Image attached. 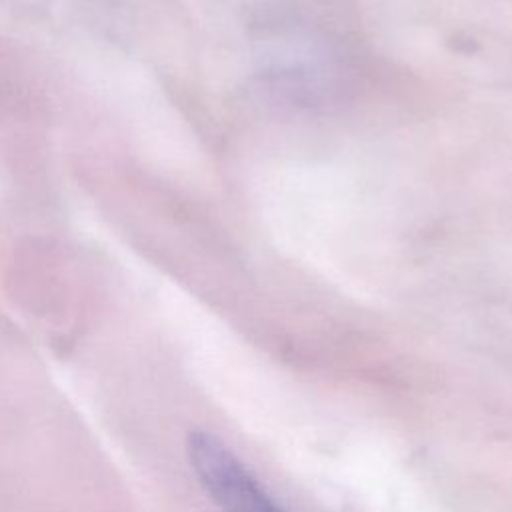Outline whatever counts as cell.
Instances as JSON below:
<instances>
[{
  "label": "cell",
  "instance_id": "obj_1",
  "mask_svg": "<svg viewBox=\"0 0 512 512\" xmlns=\"http://www.w3.org/2000/svg\"><path fill=\"white\" fill-rule=\"evenodd\" d=\"M188 458L198 482L222 512H284L242 460L216 436H188Z\"/></svg>",
  "mask_w": 512,
  "mask_h": 512
}]
</instances>
